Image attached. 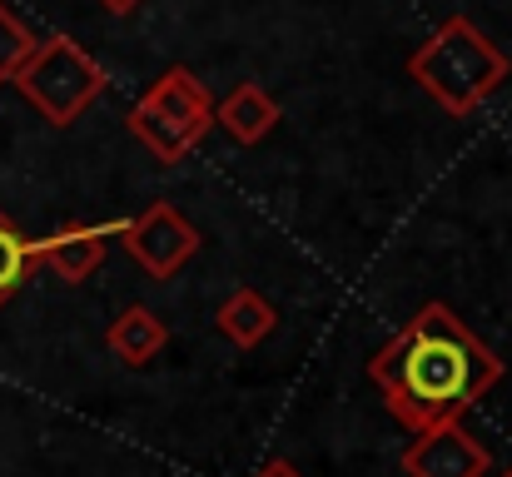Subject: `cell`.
<instances>
[{
    "instance_id": "9a60e30c",
    "label": "cell",
    "mask_w": 512,
    "mask_h": 477,
    "mask_svg": "<svg viewBox=\"0 0 512 477\" xmlns=\"http://www.w3.org/2000/svg\"><path fill=\"white\" fill-rule=\"evenodd\" d=\"M100 5H105L110 15H130V10H140L145 0H100Z\"/></svg>"
},
{
    "instance_id": "30bf717a",
    "label": "cell",
    "mask_w": 512,
    "mask_h": 477,
    "mask_svg": "<svg viewBox=\"0 0 512 477\" xmlns=\"http://www.w3.org/2000/svg\"><path fill=\"white\" fill-rule=\"evenodd\" d=\"M214 328H219L229 343H239V348H259V343L279 328V309H274L259 289H234V294L219 304Z\"/></svg>"
},
{
    "instance_id": "9c48e42d",
    "label": "cell",
    "mask_w": 512,
    "mask_h": 477,
    "mask_svg": "<svg viewBox=\"0 0 512 477\" xmlns=\"http://www.w3.org/2000/svg\"><path fill=\"white\" fill-rule=\"evenodd\" d=\"M105 343H110V353H115L125 368H145L150 358L165 353V343H170V323L155 314V309H145V304H130L125 314L110 323Z\"/></svg>"
},
{
    "instance_id": "52a82bcc",
    "label": "cell",
    "mask_w": 512,
    "mask_h": 477,
    "mask_svg": "<svg viewBox=\"0 0 512 477\" xmlns=\"http://www.w3.org/2000/svg\"><path fill=\"white\" fill-rule=\"evenodd\" d=\"M145 105L160 110L174 125L199 130V135H209V125H214V100H209L204 80H199L194 70H184V65H174V70H165V75L155 80V90L145 95Z\"/></svg>"
},
{
    "instance_id": "8992f818",
    "label": "cell",
    "mask_w": 512,
    "mask_h": 477,
    "mask_svg": "<svg viewBox=\"0 0 512 477\" xmlns=\"http://www.w3.org/2000/svg\"><path fill=\"white\" fill-rule=\"evenodd\" d=\"M120 224H65L45 239H35V269H50L65 284H85L100 264Z\"/></svg>"
},
{
    "instance_id": "5bb4252c",
    "label": "cell",
    "mask_w": 512,
    "mask_h": 477,
    "mask_svg": "<svg viewBox=\"0 0 512 477\" xmlns=\"http://www.w3.org/2000/svg\"><path fill=\"white\" fill-rule=\"evenodd\" d=\"M254 477H304V473H299L289 458H269V463H264V468H259Z\"/></svg>"
},
{
    "instance_id": "3957f363",
    "label": "cell",
    "mask_w": 512,
    "mask_h": 477,
    "mask_svg": "<svg viewBox=\"0 0 512 477\" xmlns=\"http://www.w3.org/2000/svg\"><path fill=\"white\" fill-rule=\"evenodd\" d=\"M10 85L20 90L25 105L40 110L45 125L65 130V125H75V120L105 95V65H100L80 40H70V35H45V40H35L30 60L15 70Z\"/></svg>"
},
{
    "instance_id": "277c9868",
    "label": "cell",
    "mask_w": 512,
    "mask_h": 477,
    "mask_svg": "<svg viewBox=\"0 0 512 477\" xmlns=\"http://www.w3.org/2000/svg\"><path fill=\"white\" fill-rule=\"evenodd\" d=\"M120 244H125V254L150 274V279H174L194 254H199V229L174 209L170 199H155L145 214H135V219H120V234H115Z\"/></svg>"
},
{
    "instance_id": "6da1fadb",
    "label": "cell",
    "mask_w": 512,
    "mask_h": 477,
    "mask_svg": "<svg viewBox=\"0 0 512 477\" xmlns=\"http://www.w3.org/2000/svg\"><path fill=\"white\" fill-rule=\"evenodd\" d=\"M368 378L378 383L388 413L408 433H423L483 403L503 378V358L448 304H423L368 358Z\"/></svg>"
},
{
    "instance_id": "2e32d148",
    "label": "cell",
    "mask_w": 512,
    "mask_h": 477,
    "mask_svg": "<svg viewBox=\"0 0 512 477\" xmlns=\"http://www.w3.org/2000/svg\"><path fill=\"white\" fill-rule=\"evenodd\" d=\"M503 477H512V468H503Z\"/></svg>"
},
{
    "instance_id": "4fadbf2b",
    "label": "cell",
    "mask_w": 512,
    "mask_h": 477,
    "mask_svg": "<svg viewBox=\"0 0 512 477\" xmlns=\"http://www.w3.org/2000/svg\"><path fill=\"white\" fill-rule=\"evenodd\" d=\"M30 50H35V35H30V25L0 0V85H10L15 80V70L30 60Z\"/></svg>"
},
{
    "instance_id": "ba28073f",
    "label": "cell",
    "mask_w": 512,
    "mask_h": 477,
    "mask_svg": "<svg viewBox=\"0 0 512 477\" xmlns=\"http://www.w3.org/2000/svg\"><path fill=\"white\" fill-rule=\"evenodd\" d=\"M214 120H219L239 145H264L284 115H279V100H274L264 85L244 80V85H234V90L224 95V105L214 110Z\"/></svg>"
},
{
    "instance_id": "7c38bea8",
    "label": "cell",
    "mask_w": 512,
    "mask_h": 477,
    "mask_svg": "<svg viewBox=\"0 0 512 477\" xmlns=\"http://www.w3.org/2000/svg\"><path fill=\"white\" fill-rule=\"evenodd\" d=\"M30 274H35V239H25L15 219L0 209V309L25 289Z\"/></svg>"
},
{
    "instance_id": "8fae6325",
    "label": "cell",
    "mask_w": 512,
    "mask_h": 477,
    "mask_svg": "<svg viewBox=\"0 0 512 477\" xmlns=\"http://www.w3.org/2000/svg\"><path fill=\"white\" fill-rule=\"evenodd\" d=\"M125 125H130V135H135V140H140L150 155L160 159V164H179V159H184L189 150H194V145H199V140H204L199 130H189V125H174V120H165L160 110H150L145 100L130 110V120H125Z\"/></svg>"
},
{
    "instance_id": "5b68a950",
    "label": "cell",
    "mask_w": 512,
    "mask_h": 477,
    "mask_svg": "<svg viewBox=\"0 0 512 477\" xmlns=\"http://www.w3.org/2000/svg\"><path fill=\"white\" fill-rule=\"evenodd\" d=\"M488 468H493V453L463 428V418L433 423L403 448L408 477H488Z\"/></svg>"
},
{
    "instance_id": "7a4b0ae2",
    "label": "cell",
    "mask_w": 512,
    "mask_h": 477,
    "mask_svg": "<svg viewBox=\"0 0 512 477\" xmlns=\"http://www.w3.org/2000/svg\"><path fill=\"white\" fill-rule=\"evenodd\" d=\"M512 75V60L468 20V15H448L413 55H408V80L438 100L443 115L468 120L478 115L493 90Z\"/></svg>"
}]
</instances>
